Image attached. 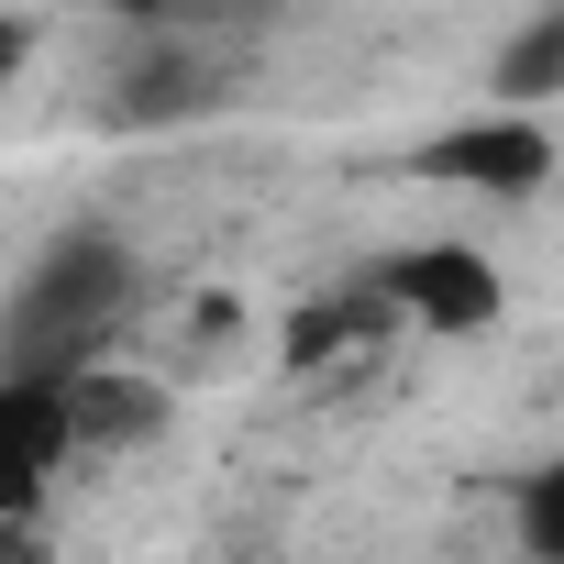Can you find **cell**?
<instances>
[{
  "mask_svg": "<svg viewBox=\"0 0 564 564\" xmlns=\"http://www.w3.org/2000/svg\"><path fill=\"white\" fill-rule=\"evenodd\" d=\"M0 564H45V542H34V531H12V520H0Z\"/></svg>",
  "mask_w": 564,
  "mask_h": 564,
  "instance_id": "9c48e42d",
  "label": "cell"
},
{
  "mask_svg": "<svg viewBox=\"0 0 564 564\" xmlns=\"http://www.w3.org/2000/svg\"><path fill=\"white\" fill-rule=\"evenodd\" d=\"M122 300H133V243L100 221L56 232L0 300V377H100Z\"/></svg>",
  "mask_w": 564,
  "mask_h": 564,
  "instance_id": "6da1fadb",
  "label": "cell"
},
{
  "mask_svg": "<svg viewBox=\"0 0 564 564\" xmlns=\"http://www.w3.org/2000/svg\"><path fill=\"white\" fill-rule=\"evenodd\" d=\"M23 56H34V34H23L12 12H0V100H12V78H23Z\"/></svg>",
  "mask_w": 564,
  "mask_h": 564,
  "instance_id": "52a82bcc",
  "label": "cell"
},
{
  "mask_svg": "<svg viewBox=\"0 0 564 564\" xmlns=\"http://www.w3.org/2000/svg\"><path fill=\"white\" fill-rule=\"evenodd\" d=\"M432 177H465V188H531V177H553V144H542L531 111H509V122H465V133L432 144Z\"/></svg>",
  "mask_w": 564,
  "mask_h": 564,
  "instance_id": "277c9868",
  "label": "cell"
},
{
  "mask_svg": "<svg viewBox=\"0 0 564 564\" xmlns=\"http://www.w3.org/2000/svg\"><path fill=\"white\" fill-rule=\"evenodd\" d=\"M377 289H388V311H410L421 333H487V322H498V265L465 254V243H421V254H399Z\"/></svg>",
  "mask_w": 564,
  "mask_h": 564,
  "instance_id": "3957f363",
  "label": "cell"
},
{
  "mask_svg": "<svg viewBox=\"0 0 564 564\" xmlns=\"http://www.w3.org/2000/svg\"><path fill=\"white\" fill-rule=\"evenodd\" d=\"M509 531H520V553H531V564H564V454L520 476V498H509Z\"/></svg>",
  "mask_w": 564,
  "mask_h": 564,
  "instance_id": "8992f818",
  "label": "cell"
},
{
  "mask_svg": "<svg viewBox=\"0 0 564 564\" xmlns=\"http://www.w3.org/2000/svg\"><path fill=\"white\" fill-rule=\"evenodd\" d=\"M100 443L89 421V377H0V520L34 531L45 498L67 487V465Z\"/></svg>",
  "mask_w": 564,
  "mask_h": 564,
  "instance_id": "7a4b0ae2",
  "label": "cell"
},
{
  "mask_svg": "<svg viewBox=\"0 0 564 564\" xmlns=\"http://www.w3.org/2000/svg\"><path fill=\"white\" fill-rule=\"evenodd\" d=\"M487 89H498V111H542L553 89H564V0L542 23H520L509 45H498V67H487Z\"/></svg>",
  "mask_w": 564,
  "mask_h": 564,
  "instance_id": "5b68a950",
  "label": "cell"
},
{
  "mask_svg": "<svg viewBox=\"0 0 564 564\" xmlns=\"http://www.w3.org/2000/svg\"><path fill=\"white\" fill-rule=\"evenodd\" d=\"M111 12H133V23H177V12H199V0H111Z\"/></svg>",
  "mask_w": 564,
  "mask_h": 564,
  "instance_id": "ba28073f",
  "label": "cell"
}]
</instances>
